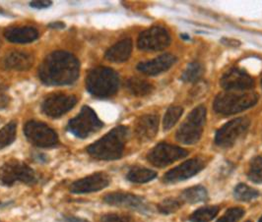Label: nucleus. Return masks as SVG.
I'll list each match as a JSON object with an SVG mask.
<instances>
[{
	"label": "nucleus",
	"mask_w": 262,
	"mask_h": 222,
	"mask_svg": "<svg viewBox=\"0 0 262 222\" xmlns=\"http://www.w3.org/2000/svg\"><path fill=\"white\" fill-rule=\"evenodd\" d=\"M132 53V41L125 39L117 42L105 53V58L111 62H124L130 57Z\"/></svg>",
	"instance_id": "nucleus-21"
},
{
	"label": "nucleus",
	"mask_w": 262,
	"mask_h": 222,
	"mask_svg": "<svg viewBox=\"0 0 262 222\" xmlns=\"http://www.w3.org/2000/svg\"><path fill=\"white\" fill-rule=\"evenodd\" d=\"M53 4L52 1L49 0H39V1H31L30 6L35 9H46L49 8Z\"/></svg>",
	"instance_id": "nucleus-35"
},
{
	"label": "nucleus",
	"mask_w": 262,
	"mask_h": 222,
	"mask_svg": "<svg viewBox=\"0 0 262 222\" xmlns=\"http://www.w3.org/2000/svg\"><path fill=\"white\" fill-rule=\"evenodd\" d=\"M258 222H262V216L260 217V219H259V221Z\"/></svg>",
	"instance_id": "nucleus-40"
},
{
	"label": "nucleus",
	"mask_w": 262,
	"mask_h": 222,
	"mask_svg": "<svg viewBox=\"0 0 262 222\" xmlns=\"http://www.w3.org/2000/svg\"><path fill=\"white\" fill-rule=\"evenodd\" d=\"M127 90L135 96H146L153 92L154 87L147 81L133 77L126 82Z\"/></svg>",
	"instance_id": "nucleus-23"
},
{
	"label": "nucleus",
	"mask_w": 262,
	"mask_h": 222,
	"mask_svg": "<svg viewBox=\"0 0 262 222\" xmlns=\"http://www.w3.org/2000/svg\"><path fill=\"white\" fill-rule=\"evenodd\" d=\"M249 120L248 118L234 119L217 131L215 136V144L221 147H230L248 131Z\"/></svg>",
	"instance_id": "nucleus-11"
},
{
	"label": "nucleus",
	"mask_w": 262,
	"mask_h": 222,
	"mask_svg": "<svg viewBox=\"0 0 262 222\" xmlns=\"http://www.w3.org/2000/svg\"><path fill=\"white\" fill-rule=\"evenodd\" d=\"M183 203H188V204H197V203H202L207 201L208 199V193L207 190L200 185L193 186L191 188H188L184 190L182 193L181 198H180Z\"/></svg>",
	"instance_id": "nucleus-22"
},
{
	"label": "nucleus",
	"mask_w": 262,
	"mask_h": 222,
	"mask_svg": "<svg viewBox=\"0 0 262 222\" xmlns=\"http://www.w3.org/2000/svg\"><path fill=\"white\" fill-rule=\"evenodd\" d=\"M103 126V122L97 116L96 112L91 107L85 105L78 115L68 122L67 130L80 139H85L102 129Z\"/></svg>",
	"instance_id": "nucleus-7"
},
{
	"label": "nucleus",
	"mask_w": 262,
	"mask_h": 222,
	"mask_svg": "<svg viewBox=\"0 0 262 222\" xmlns=\"http://www.w3.org/2000/svg\"><path fill=\"white\" fill-rule=\"evenodd\" d=\"M104 202L110 206L133 209L143 213L149 210V207L143 198L129 193H110L104 196Z\"/></svg>",
	"instance_id": "nucleus-15"
},
{
	"label": "nucleus",
	"mask_w": 262,
	"mask_h": 222,
	"mask_svg": "<svg viewBox=\"0 0 262 222\" xmlns=\"http://www.w3.org/2000/svg\"><path fill=\"white\" fill-rule=\"evenodd\" d=\"M76 103L77 98L74 95H69L66 93H53L43 101L41 105V110L47 116L58 118L71 110Z\"/></svg>",
	"instance_id": "nucleus-12"
},
{
	"label": "nucleus",
	"mask_w": 262,
	"mask_h": 222,
	"mask_svg": "<svg viewBox=\"0 0 262 222\" xmlns=\"http://www.w3.org/2000/svg\"><path fill=\"white\" fill-rule=\"evenodd\" d=\"M261 87H262V80H261Z\"/></svg>",
	"instance_id": "nucleus-41"
},
{
	"label": "nucleus",
	"mask_w": 262,
	"mask_h": 222,
	"mask_svg": "<svg viewBox=\"0 0 262 222\" xmlns=\"http://www.w3.org/2000/svg\"><path fill=\"white\" fill-rule=\"evenodd\" d=\"M204 167H205V163L202 159L200 158L188 159L181 165L168 171L165 174L163 181L167 184L178 183L181 181H184L186 179H189L195 176L197 173H199Z\"/></svg>",
	"instance_id": "nucleus-13"
},
{
	"label": "nucleus",
	"mask_w": 262,
	"mask_h": 222,
	"mask_svg": "<svg viewBox=\"0 0 262 222\" xmlns=\"http://www.w3.org/2000/svg\"><path fill=\"white\" fill-rule=\"evenodd\" d=\"M119 78L111 68L99 66L92 69L86 78V88L94 96L105 98L118 92Z\"/></svg>",
	"instance_id": "nucleus-3"
},
{
	"label": "nucleus",
	"mask_w": 262,
	"mask_h": 222,
	"mask_svg": "<svg viewBox=\"0 0 262 222\" xmlns=\"http://www.w3.org/2000/svg\"><path fill=\"white\" fill-rule=\"evenodd\" d=\"M183 205H184V203L181 199L170 198V199L164 200L161 204H159L158 209L163 214H170V213L178 211L182 208Z\"/></svg>",
	"instance_id": "nucleus-31"
},
{
	"label": "nucleus",
	"mask_w": 262,
	"mask_h": 222,
	"mask_svg": "<svg viewBox=\"0 0 262 222\" xmlns=\"http://www.w3.org/2000/svg\"><path fill=\"white\" fill-rule=\"evenodd\" d=\"M4 36L13 43H30L39 38V32L32 27H10L5 30Z\"/></svg>",
	"instance_id": "nucleus-20"
},
{
	"label": "nucleus",
	"mask_w": 262,
	"mask_h": 222,
	"mask_svg": "<svg viewBox=\"0 0 262 222\" xmlns=\"http://www.w3.org/2000/svg\"><path fill=\"white\" fill-rule=\"evenodd\" d=\"M128 137L125 126H118L87 147L88 154L100 160H117L122 157Z\"/></svg>",
	"instance_id": "nucleus-2"
},
{
	"label": "nucleus",
	"mask_w": 262,
	"mask_h": 222,
	"mask_svg": "<svg viewBox=\"0 0 262 222\" xmlns=\"http://www.w3.org/2000/svg\"><path fill=\"white\" fill-rule=\"evenodd\" d=\"M247 222H250V221H247Z\"/></svg>",
	"instance_id": "nucleus-43"
},
{
	"label": "nucleus",
	"mask_w": 262,
	"mask_h": 222,
	"mask_svg": "<svg viewBox=\"0 0 262 222\" xmlns=\"http://www.w3.org/2000/svg\"><path fill=\"white\" fill-rule=\"evenodd\" d=\"M248 176L251 182L262 184V157H255L251 159Z\"/></svg>",
	"instance_id": "nucleus-30"
},
{
	"label": "nucleus",
	"mask_w": 262,
	"mask_h": 222,
	"mask_svg": "<svg viewBox=\"0 0 262 222\" xmlns=\"http://www.w3.org/2000/svg\"><path fill=\"white\" fill-rule=\"evenodd\" d=\"M18 182L34 185L38 182V176L25 162L10 159L0 167V184L11 187Z\"/></svg>",
	"instance_id": "nucleus-6"
},
{
	"label": "nucleus",
	"mask_w": 262,
	"mask_h": 222,
	"mask_svg": "<svg viewBox=\"0 0 262 222\" xmlns=\"http://www.w3.org/2000/svg\"><path fill=\"white\" fill-rule=\"evenodd\" d=\"M258 94L255 92H222L214 101V110L225 116L242 112L256 105Z\"/></svg>",
	"instance_id": "nucleus-4"
},
{
	"label": "nucleus",
	"mask_w": 262,
	"mask_h": 222,
	"mask_svg": "<svg viewBox=\"0 0 262 222\" xmlns=\"http://www.w3.org/2000/svg\"><path fill=\"white\" fill-rule=\"evenodd\" d=\"M33 64L34 57L32 54L18 51L7 53L2 60V66L4 69L13 71H26L29 70Z\"/></svg>",
	"instance_id": "nucleus-19"
},
{
	"label": "nucleus",
	"mask_w": 262,
	"mask_h": 222,
	"mask_svg": "<svg viewBox=\"0 0 262 222\" xmlns=\"http://www.w3.org/2000/svg\"><path fill=\"white\" fill-rule=\"evenodd\" d=\"M101 222H138L136 221L133 217L129 215L124 214H117V213H110L102 216Z\"/></svg>",
	"instance_id": "nucleus-33"
},
{
	"label": "nucleus",
	"mask_w": 262,
	"mask_h": 222,
	"mask_svg": "<svg viewBox=\"0 0 262 222\" xmlns=\"http://www.w3.org/2000/svg\"><path fill=\"white\" fill-rule=\"evenodd\" d=\"M221 42L225 44V45H228V46H231V47H237V46L241 45V41L239 40L229 39V38H223V39H221Z\"/></svg>",
	"instance_id": "nucleus-36"
},
{
	"label": "nucleus",
	"mask_w": 262,
	"mask_h": 222,
	"mask_svg": "<svg viewBox=\"0 0 262 222\" xmlns=\"http://www.w3.org/2000/svg\"><path fill=\"white\" fill-rule=\"evenodd\" d=\"M170 43L169 32L163 27H152L142 32L138 38V48L144 52H159L168 47Z\"/></svg>",
	"instance_id": "nucleus-10"
},
{
	"label": "nucleus",
	"mask_w": 262,
	"mask_h": 222,
	"mask_svg": "<svg viewBox=\"0 0 262 222\" xmlns=\"http://www.w3.org/2000/svg\"><path fill=\"white\" fill-rule=\"evenodd\" d=\"M111 183L110 176L105 172H96L87 177L79 179L70 186V192L73 194H89L99 192Z\"/></svg>",
	"instance_id": "nucleus-14"
},
{
	"label": "nucleus",
	"mask_w": 262,
	"mask_h": 222,
	"mask_svg": "<svg viewBox=\"0 0 262 222\" xmlns=\"http://www.w3.org/2000/svg\"><path fill=\"white\" fill-rule=\"evenodd\" d=\"M5 13V12H4V10H3V9H2V8H1V7H0V14H4Z\"/></svg>",
	"instance_id": "nucleus-39"
},
{
	"label": "nucleus",
	"mask_w": 262,
	"mask_h": 222,
	"mask_svg": "<svg viewBox=\"0 0 262 222\" xmlns=\"http://www.w3.org/2000/svg\"><path fill=\"white\" fill-rule=\"evenodd\" d=\"M0 206H1V203H0Z\"/></svg>",
	"instance_id": "nucleus-42"
},
{
	"label": "nucleus",
	"mask_w": 262,
	"mask_h": 222,
	"mask_svg": "<svg viewBox=\"0 0 262 222\" xmlns=\"http://www.w3.org/2000/svg\"><path fill=\"white\" fill-rule=\"evenodd\" d=\"M188 155L183 147L172 144L161 143L152 149L148 156V161L156 167H166L174 161L182 159Z\"/></svg>",
	"instance_id": "nucleus-9"
},
{
	"label": "nucleus",
	"mask_w": 262,
	"mask_h": 222,
	"mask_svg": "<svg viewBox=\"0 0 262 222\" xmlns=\"http://www.w3.org/2000/svg\"><path fill=\"white\" fill-rule=\"evenodd\" d=\"M80 63L71 53L57 51L46 57L39 68L40 81L48 86L73 84L79 77Z\"/></svg>",
	"instance_id": "nucleus-1"
},
{
	"label": "nucleus",
	"mask_w": 262,
	"mask_h": 222,
	"mask_svg": "<svg viewBox=\"0 0 262 222\" xmlns=\"http://www.w3.org/2000/svg\"><path fill=\"white\" fill-rule=\"evenodd\" d=\"M206 108L203 105H199L194 108L179 128L176 134V139L182 144L197 143L202 136L206 123Z\"/></svg>",
	"instance_id": "nucleus-5"
},
{
	"label": "nucleus",
	"mask_w": 262,
	"mask_h": 222,
	"mask_svg": "<svg viewBox=\"0 0 262 222\" xmlns=\"http://www.w3.org/2000/svg\"><path fill=\"white\" fill-rule=\"evenodd\" d=\"M234 196L237 201L250 202L259 196V192L246 184L241 183L235 188Z\"/></svg>",
	"instance_id": "nucleus-28"
},
{
	"label": "nucleus",
	"mask_w": 262,
	"mask_h": 222,
	"mask_svg": "<svg viewBox=\"0 0 262 222\" xmlns=\"http://www.w3.org/2000/svg\"><path fill=\"white\" fill-rule=\"evenodd\" d=\"M245 214V209L242 208H233L228 209L226 213L217 222H237Z\"/></svg>",
	"instance_id": "nucleus-32"
},
{
	"label": "nucleus",
	"mask_w": 262,
	"mask_h": 222,
	"mask_svg": "<svg viewBox=\"0 0 262 222\" xmlns=\"http://www.w3.org/2000/svg\"><path fill=\"white\" fill-rule=\"evenodd\" d=\"M157 177V173L153 170L143 168V167H133L131 168L126 178L132 183L143 184L152 181Z\"/></svg>",
	"instance_id": "nucleus-24"
},
{
	"label": "nucleus",
	"mask_w": 262,
	"mask_h": 222,
	"mask_svg": "<svg viewBox=\"0 0 262 222\" xmlns=\"http://www.w3.org/2000/svg\"><path fill=\"white\" fill-rule=\"evenodd\" d=\"M24 133L31 144L39 147H53L58 143V136L47 124L39 121H29Z\"/></svg>",
	"instance_id": "nucleus-8"
},
{
	"label": "nucleus",
	"mask_w": 262,
	"mask_h": 222,
	"mask_svg": "<svg viewBox=\"0 0 262 222\" xmlns=\"http://www.w3.org/2000/svg\"><path fill=\"white\" fill-rule=\"evenodd\" d=\"M62 222H90L87 219L77 217L74 215H66L62 217Z\"/></svg>",
	"instance_id": "nucleus-37"
},
{
	"label": "nucleus",
	"mask_w": 262,
	"mask_h": 222,
	"mask_svg": "<svg viewBox=\"0 0 262 222\" xmlns=\"http://www.w3.org/2000/svg\"><path fill=\"white\" fill-rule=\"evenodd\" d=\"M49 27L52 28V29H63L66 25L63 23H61V22H54V23L50 24Z\"/></svg>",
	"instance_id": "nucleus-38"
},
{
	"label": "nucleus",
	"mask_w": 262,
	"mask_h": 222,
	"mask_svg": "<svg viewBox=\"0 0 262 222\" xmlns=\"http://www.w3.org/2000/svg\"><path fill=\"white\" fill-rule=\"evenodd\" d=\"M10 104V96L5 92V90L0 86V109L6 108Z\"/></svg>",
	"instance_id": "nucleus-34"
},
{
	"label": "nucleus",
	"mask_w": 262,
	"mask_h": 222,
	"mask_svg": "<svg viewBox=\"0 0 262 222\" xmlns=\"http://www.w3.org/2000/svg\"><path fill=\"white\" fill-rule=\"evenodd\" d=\"M177 61V57L172 54H163L157 58L141 62L137 65V69L148 76H157L159 74L166 72Z\"/></svg>",
	"instance_id": "nucleus-18"
},
{
	"label": "nucleus",
	"mask_w": 262,
	"mask_h": 222,
	"mask_svg": "<svg viewBox=\"0 0 262 222\" xmlns=\"http://www.w3.org/2000/svg\"><path fill=\"white\" fill-rule=\"evenodd\" d=\"M204 73V67L199 62H191L186 67L182 76V80L186 83H195L198 82Z\"/></svg>",
	"instance_id": "nucleus-27"
},
{
	"label": "nucleus",
	"mask_w": 262,
	"mask_h": 222,
	"mask_svg": "<svg viewBox=\"0 0 262 222\" xmlns=\"http://www.w3.org/2000/svg\"><path fill=\"white\" fill-rule=\"evenodd\" d=\"M159 129V117L155 114H145L138 118L134 132L136 138L141 142H148L155 138Z\"/></svg>",
	"instance_id": "nucleus-17"
},
{
	"label": "nucleus",
	"mask_w": 262,
	"mask_h": 222,
	"mask_svg": "<svg viewBox=\"0 0 262 222\" xmlns=\"http://www.w3.org/2000/svg\"><path fill=\"white\" fill-rule=\"evenodd\" d=\"M184 109L181 106H171L170 107L167 112L166 115L164 117L163 121V125H164V129L165 130H170L171 129L176 123L179 121V119L183 115Z\"/></svg>",
	"instance_id": "nucleus-29"
},
{
	"label": "nucleus",
	"mask_w": 262,
	"mask_h": 222,
	"mask_svg": "<svg viewBox=\"0 0 262 222\" xmlns=\"http://www.w3.org/2000/svg\"><path fill=\"white\" fill-rule=\"evenodd\" d=\"M17 123L15 121L9 122L0 130V150L7 147L16 139Z\"/></svg>",
	"instance_id": "nucleus-26"
},
{
	"label": "nucleus",
	"mask_w": 262,
	"mask_h": 222,
	"mask_svg": "<svg viewBox=\"0 0 262 222\" xmlns=\"http://www.w3.org/2000/svg\"><path fill=\"white\" fill-rule=\"evenodd\" d=\"M219 207H203L198 209L189 216L190 222H210L213 220L219 212Z\"/></svg>",
	"instance_id": "nucleus-25"
},
{
	"label": "nucleus",
	"mask_w": 262,
	"mask_h": 222,
	"mask_svg": "<svg viewBox=\"0 0 262 222\" xmlns=\"http://www.w3.org/2000/svg\"><path fill=\"white\" fill-rule=\"evenodd\" d=\"M220 83L221 87L228 92L249 90L254 85L253 79L246 71L238 68H233L225 73Z\"/></svg>",
	"instance_id": "nucleus-16"
}]
</instances>
